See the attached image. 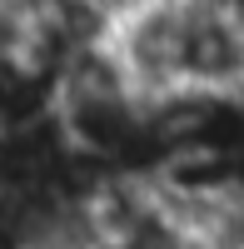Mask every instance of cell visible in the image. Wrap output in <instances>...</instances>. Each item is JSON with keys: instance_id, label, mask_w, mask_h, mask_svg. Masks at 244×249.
Here are the masks:
<instances>
[{"instance_id": "cell-1", "label": "cell", "mask_w": 244, "mask_h": 249, "mask_svg": "<svg viewBox=\"0 0 244 249\" xmlns=\"http://www.w3.org/2000/svg\"><path fill=\"white\" fill-rule=\"evenodd\" d=\"M110 45L150 100L244 90V10L229 0H139L115 15Z\"/></svg>"}]
</instances>
